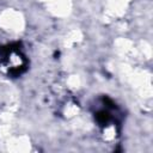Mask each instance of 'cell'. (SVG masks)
<instances>
[{
  "label": "cell",
  "mask_w": 153,
  "mask_h": 153,
  "mask_svg": "<svg viewBox=\"0 0 153 153\" xmlns=\"http://www.w3.org/2000/svg\"><path fill=\"white\" fill-rule=\"evenodd\" d=\"M96 120L99 124H106L109 121H110V115L108 111L105 110H102V111H98L96 114Z\"/></svg>",
  "instance_id": "6da1fadb"
}]
</instances>
